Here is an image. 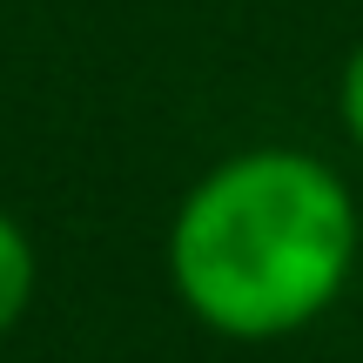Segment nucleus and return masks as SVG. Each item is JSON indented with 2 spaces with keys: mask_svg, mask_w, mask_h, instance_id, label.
I'll return each instance as SVG.
<instances>
[{
  "mask_svg": "<svg viewBox=\"0 0 363 363\" xmlns=\"http://www.w3.org/2000/svg\"><path fill=\"white\" fill-rule=\"evenodd\" d=\"M357 256L343 182L296 148H249L182 202L175 289L222 337H283L337 303Z\"/></svg>",
  "mask_w": 363,
  "mask_h": 363,
  "instance_id": "1",
  "label": "nucleus"
},
{
  "mask_svg": "<svg viewBox=\"0 0 363 363\" xmlns=\"http://www.w3.org/2000/svg\"><path fill=\"white\" fill-rule=\"evenodd\" d=\"M27 296H34V249H27L21 222H7V216H0V337L21 323Z\"/></svg>",
  "mask_w": 363,
  "mask_h": 363,
  "instance_id": "2",
  "label": "nucleus"
},
{
  "mask_svg": "<svg viewBox=\"0 0 363 363\" xmlns=\"http://www.w3.org/2000/svg\"><path fill=\"white\" fill-rule=\"evenodd\" d=\"M343 121H350V135L363 148V48L350 54V67H343Z\"/></svg>",
  "mask_w": 363,
  "mask_h": 363,
  "instance_id": "3",
  "label": "nucleus"
}]
</instances>
